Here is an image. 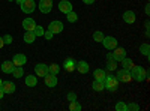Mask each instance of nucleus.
Returning <instances> with one entry per match:
<instances>
[{
	"instance_id": "obj_1",
	"label": "nucleus",
	"mask_w": 150,
	"mask_h": 111,
	"mask_svg": "<svg viewBox=\"0 0 150 111\" xmlns=\"http://www.w3.org/2000/svg\"><path fill=\"white\" fill-rule=\"evenodd\" d=\"M129 72H131L132 80L138 81V83H141V81H144V80H147V78H149V72H147V71H144V68H143V66H135V65H134V66L129 69Z\"/></svg>"
},
{
	"instance_id": "obj_2",
	"label": "nucleus",
	"mask_w": 150,
	"mask_h": 111,
	"mask_svg": "<svg viewBox=\"0 0 150 111\" xmlns=\"http://www.w3.org/2000/svg\"><path fill=\"white\" fill-rule=\"evenodd\" d=\"M104 84H105V89H108L110 92H116L119 89V80L116 78V75H112V74H107Z\"/></svg>"
},
{
	"instance_id": "obj_3",
	"label": "nucleus",
	"mask_w": 150,
	"mask_h": 111,
	"mask_svg": "<svg viewBox=\"0 0 150 111\" xmlns=\"http://www.w3.org/2000/svg\"><path fill=\"white\" fill-rule=\"evenodd\" d=\"M116 78L119 80V83H129V81H132V77H131L129 69H125V68L120 69V71H117Z\"/></svg>"
},
{
	"instance_id": "obj_4",
	"label": "nucleus",
	"mask_w": 150,
	"mask_h": 111,
	"mask_svg": "<svg viewBox=\"0 0 150 111\" xmlns=\"http://www.w3.org/2000/svg\"><path fill=\"white\" fill-rule=\"evenodd\" d=\"M20 6H21V11L24 12V14H32V12L36 9L35 0H24V2H23Z\"/></svg>"
},
{
	"instance_id": "obj_5",
	"label": "nucleus",
	"mask_w": 150,
	"mask_h": 111,
	"mask_svg": "<svg viewBox=\"0 0 150 111\" xmlns=\"http://www.w3.org/2000/svg\"><path fill=\"white\" fill-rule=\"evenodd\" d=\"M48 30L51 32L53 35H57V33H62L63 32V23L56 20V21H51L50 23V26H48Z\"/></svg>"
},
{
	"instance_id": "obj_6",
	"label": "nucleus",
	"mask_w": 150,
	"mask_h": 111,
	"mask_svg": "<svg viewBox=\"0 0 150 111\" xmlns=\"http://www.w3.org/2000/svg\"><path fill=\"white\" fill-rule=\"evenodd\" d=\"M38 6H39V11L42 14H48L53 9V0H39Z\"/></svg>"
},
{
	"instance_id": "obj_7",
	"label": "nucleus",
	"mask_w": 150,
	"mask_h": 111,
	"mask_svg": "<svg viewBox=\"0 0 150 111\" xmlns=\"http://www.w3.org/2000/svg\"><path fill=\"white\" fill-rule=\"evenodd\" d=\"M102 44H104V47L107 48V50H114V48L117 47V39L114 38V36H104Z\"/></svg>"
},
{
	"instance_id": "obj_8",
	"label": "nucleus",
	"mask_w": 150,
	"mask_h": 111,
	"mask_svg": "<svg viewBox=\"0 0 150 111\" xmlns=\"http://www.w3.org/2000/svg\"><path fill=\"white\" fill-rule=\"evenodd\" d=\"M112 51H114V53H111V57L114 59L116 62H120L122 59L126 57V50H125V48H122V47H116Z\"/></svg>"
},
{
	"instance_id": "obj_9",
	"label": "nucleus",
	"mask_w": 150,
	"mask_h": 111,
	"mask_svg": "<svg viewBox=\"0 0 150 111\" xmlns=\"http://www.w3.org/2000/svg\"><path fill=\"white\" fill-rule=\"evenodd\" d=\"M35 74H36V77H45L48 74V66L44 63H38L35 66Z\"/></svg>"
},
{
	"instance_id": "obj_10",
	"label": "nucleus",
	"mask_w": 150,
	"mask_h": 111,
	"mask_svg": "<svg viewBox=\"0 0 150 111\" xmlns=\"http://www.w3.org/2000/svg\"><path fill=\"white\" fill-rule=\"evenodd\" d=\"M44 81H45V86H48V87H56L57 86V75L47 74V75L44 77Z\"/></svg>"
},
{
	"instance_id": "obj_11",
	"label": "nucleus",
	"mask_w": 150,
	"mask_h": 111,
	"mask_svg": "<svg viewBox=\"0 0 150 111\" xmlns=\"http://www.w3.org/2000/svg\"><path fill=\"white\" fill-rule=\"evenodd\" d=\"M35 27H36V23H35L33 18H24V21H23V29L26 32H33Z\"/></svg>"
},
{
	"instance_id": "obj_12",
	"label": "nucleus",
	"mask_w": 150,
	"mask_h": 111,
	"mask_svg": "<svg viewBox=\"0 0 150 111\" xmlns=\"http://www.w3.org/2000/svg\"><path fill=\"white\" fill-rule=\"evenodd\" d=\"M59 11H60V12H63V14L66 15L68 12L72 11V3L69 2V0H62V2L59 3Z\"/></svg>"
},
{
	"instance_id": "obj_13",
	"label": "nucleus",
	"mask_w": 150,
	"mask_h": 111,
	"mask_svg": "<svg viewBox=\"0 0 150 111\" xmlns=\"http://www.w3.org/2000/svg\"><path fill=\"white\" fill-rule=\"evenodd\" d=\"M75 69H77L80 74H87L89 72V63L84 62V60H80V62L75 63Z\"/></svg>"
},
{
	"instance_id": "obj_14",
	"label": "nucleus",
	"mask_w": 150,
	"mask_h": 111,
	"mask_svg": "<svg viewBox=\"0 0 150 111\" xmlns=\"http://www.w3.org/2000/svg\"><path fill=\"white\" fill-rule=\"evenodd\" d=\"M137 17H135V12L134 11H125L123 12V21L125 23H128V24H132L135 23Z\"/></svg>"
},
{
	"instance_id": "obj_15",
	"label": "nucleus",
	"mask_w": 150,
	"mask_h": 111,
	"mask_svg": "<svg viewBox=\"0 0 150 111\" xmlns=\"http://www.w3.org/2000/svg\"><path fill=\"white\" fill-rule=\"evenodd\" d=\"M26 62H27V57L24 54H15L14 59H12V63L15 66H23V65H26Z\"/></svg>"
},
{
	"instance_id": "obj_16",
	"label": "nucleus",
	"mask_w": 150,
	"mask_h": 111,
	"mask_svg": "<svg viewBox=\"0 0 150 111\" xmlns=\"http://www.w3.org/2000/svg\"><path fill=\"white\" fill-rule=\"evenodd\" d=\"M2 90L5 92V95L6 93H14L15 92V84L12 81H5V83H2Z\"/></svg>"
},
{
	"instance_id": "obj_17",
	"label": "nucleus",
	"mask_w": 150,
	"mask_h": 111,
	"mask_svg": "<svg viewBox=\"0 0 150 111\" xmlns=\"http://www.w3.org/2000/svg\"><path fill=\"white\" fill-rule=\"evenodd\" d=\"M14 68H15V65L12 63V60H5L2 63V71L5 74H11L12 71H14Z\"/></svg>"
},
{
	"instance_id": "obj_18",
	"label": "nucleus",
	"mask_w": 150,
	"mask_h": 111,
	"mask_svg": "<svg viewBox=\"0 0 150 111\" xmlns=\"http://www.w3.org/2000/svg\"><path fill=\"white\" fill-rule=\"evenodd\" d=\"M75 63H77V62H75L74 59H66L65 60V63H63V68H65V71H68V72H72V71H75Z\"/></svg>"
},
{
	"instance_id": "obj_19",
	"label": "nucleus",
	"mask_w": 150,
	"mask_h": 111,
	"mask_svg": "<svg viewBox=\"0 0 150 111\" xmlns=\"http://www.w3.org/2000/svg\"><path fill=\"white\" fill-rule=\"evenodd\" d=\"M92 87H93V90H95V92H102V90H105V84H104V81L95 80V81H93V84H92Z\"/></svg>"
},
{
	"instance_id": "obj_20",
	"label": "nucleus",
	"mask_w": 150,
	"mask_h": 111,
	"mask_svg": "<svg viewBox=\"0 0 150 111\" xmlns=\"http://www.w3.org/2000/svg\"><path fill=\"white\" fill-rule=\"evenodd\" d=\"M35 39H36V35L33 32H26L24 33V42L26 44H33Z\"/></svg>"
},
{
	"instance_id": "obj_21",
	"label": "nucleus",
	"mask_w": 150,
	"mask_h": 111,
	"mask_svg": "<svg viewBox=\"0 0 150 111\" xmlns=\"http://www.w3.org/2000/svg\"><path fill=\"white\" fill-rule=\"evenodd\" d=\"M105 71L104 69H96L95 71V74H93V77H95V80H99V81H104L105 80Z\"/></svg>"
},
{
	"instance_id": "obj_22",
	"label": "nucleus",
	"mask_w": 150,
	"mask_h": 111,
	"mask_svg": "<svg viewBox=\"0 0 150 111\" xmlns=\"http://www.w3.org/2000/svg\"><path fill=\"white\" fill-rule=\"evenodd\" d=\"M11 74H12L15 78H21V77L24 75V69H23V66H15L14 71H12Z\"/></svg>"
},
{
	"instance_id": "obj_23",
	"label": "nucleus",
	"mask_w": 150,
	"mask_h": 111,
	"mask_svg": "<svg viewBox=\"0 0 150 111\" xmlns=\"http://www.w3.org/2000/svg\"><path fill=\"white\" fill-rule=\"evenodd\" d=\"M36 84H38V78L36 77H33V75L26 77V86H27V87H35Z\"/></svg>"
},
{
	"instance_id": "obj_24",
	"label": "nucleus",
	"mask_w": 150,
	"mask_h": 111,
	"mask_svg": "<svg viewBox=\"0 0 150 111\" xmlns=\"http://www.w3.org/2000/svg\"><path fill=\"white\" fill-rule=\"evenodd\" d=\"M120 62H122V66H123L125 69H131V68L134 66V62H132V59L125 57V59H122Z\"/></svg>"
},
{
	"instance_id": "obj_25",
	"label": "nucleus",
	"mask_w": 150,
	"mask_h": 111,
	"mask_svg": "<svg viewBox=\"0 0 150 111\" xmlns=\"http://www.w3.org/2000/svg\"><path fill=\"white\" fill-rule=\"evenodd\" d=\"M69 110H71V111H80V110H81V104H80L77 99H75V101H71Z\"/></svg>"
},
{
	"instance_id": "obj_26",
	"label": "nucleus",
	"mask_w": 150,
	"mask_h": 111,
	"mask_svg": "<svg viewBox=\"0 0 150 111\" xmlns=\"http://www.w3.org/2000/svg\"><path fill=\"white\" fill-rule=\"evenodd\" d=\"M59 71H60V66H59V65H56V63H53V65H50V66H48V74H53V75H57Z\"/></svg>"
},
{
	"instance_id": "obj_27",
	"label": "nucleus",
	"mask_w": 150,
	"mask_h": 111,
	"mask_svg": "<svg viewBox=\"0 0 150 111\" xmlns=\"http://www.w3.org/2000/svg\"><path fill=\"white\" fill-rule=\"evenodd\" d=\"M140 53H141L143 56L149 57V54H150V47H149V44H143V45L140 47Z\"/></svg>"
},
{
	"instance_id": "obj_28",
	"label": "nucleus",
	"mask_w": 150,
	"mask_h": 111,
	"mask_svg": "<svg viewBox=\"0 0 150 111\" xmlns=\"http://www.w3.org/2000/svg\"><path fill=\"white\" fill-rule=\"evenodd\" d=\"M66 20H68L69 23H75V21L78 20V15L75 14L74 11H71V12H68V14H66Z\"/></svg>"
},
{
	"instance_id": "obj_29",
	"label": "nucleus",
	"mask_w": 150,
	"mask_h": 111,
	"mask_svg": "<svg viewBox=\"0 0 150 111\" xmlns=\"http://www.w3.org/2000/svg\"><path fill=\"white\" fill-rule=\"evenodd\" d=\"M117 68V62L114 59H108V63H107V71H114Z\"/></svg>"
},
{
	"instance_id": "obj_30",
	"label": "nucleus",
	"mask_w": 150,
	"mask_h": 111,
	"mask_svg": "<svg viewBox=\"0 0 150 111\" xmlns=\"http://www.w3.org/2000/svg\"><path fill=\"white\" fill-rule=\"evenodd\" d=\"M102 39H104V33H102V32L98 30V32L93 33V41H95V42H102Z\"/></svg>"
},
{
	"instance_id": "obj_31",
	"label": "nucleus",
	"mask_w": 150,
	"mask_h": 111,
	"mask_svg": "<svg viewBox=\"0 0 150 111\" xmlns=\"http://www.w3.org/2000/svg\"><path fill=\"white\" fill-rule=\"evenodd\" d=\"M44 27H41V26H38V24H36V27H35V30H33V33L36 35V38H38V36H44Z\"/></svg>"
},
{
	"instance_id": "obj_32",
	"label": "nucleus",
	"mask_w": 150,
	"mask_h": 111,
	"mask_svg": "<svg viewBox=\"0 0 150 111\" xmlns=\"http://www.w3.org/2000/svg\"><path fill=\"white\" fill-rule=\"evenodd\" d=\"M114 108H116L117 111H128V108H126V104H125V102H117Z\"/></svg>"
},
{
	"instance_id": "obj_33",
	"label": "nucleus",
	"mask_w": 150,
	"mask_h": 111,
	"mask_svg": "<svg viewBox=\"0 0 150 111\" xmlns=\"http://www.w3.org/2000/svg\"><path fill=\"white\" fill-rule=\"evenodd\" d=\"M126 108L128 110H134V111H138L140 110V105L138 104H126Z\"/></svg>"
},
{
	"instance_id": "obj_34",
	"label": "nucleus",
	"mask_w": 150,
	"mask_h": 111,
	"mask_svg": "<svg viewBox=\"0 0 150 111\" xmlns=\"http://www.w3.org/2000/svg\"><path fill=\"white\" fill-rule=\"evenodd\" d=\"M3 42H5V45L6 44H12V36L11 35H5L3 36Z\"/></svg>"
},
{
	"instance_id": "obj_35",
	"label": "nucleus",
	"mask_w": 150,
	"mask_h": 111,
	"mask_svg": "<svg viewBox=\"0 0 150 111\" xmlns=\"http://www.w3.org/2000/svg\"><path fill=\"white\" fill-rule=\"evenodd\" d=\"M44 36H45V39H48V41H50L54 35H53L51 32H50V30H45V32H44Z\"/></svg>"
},
{
	"instance_id": "obj_36",
	"label": "nucleus",
	"mask_w": 150,
	"mask_h": 111,
	"mask_svg": "<svg viewBox=\"0 0 150 111\" xmlns=\"http://www.w3.org/2000/svg\"><path fill=\"white\" fill-rule=\"evenodd\" d=\"M77 99V95H75L74 92H69L68 93V101H75Z\"/></svg>"
},
{
	"instance_id": "obj_37",
	"label": "nucleus",
	"mask_w": 150,
	"mask_h": 111,
	"mask_svg": "<svg viewBox=\"0 0 150 111\" xmlns=\"http://www.w3.org/2000/svg\"><path fill=\"white\" fill-rule=\"evenodd\" d=\"M83 2H84L86 5H92V3L95 2V0H83Z\"/></svg>"
},
{
	"instance_id": "obj_38",
	"label": "nucleus",
	"mask_w": 150,
	"mask_h": 111,
	"mask_svg": "<svg viewBox=\"0 0 150 111\" xmlns=\"http://www.w3.org/2000/svg\"><path fill=\"white\" fill-rule=\"evenodd\" d=\"M5 45V42H3V36H0V48H2Z\"/></svg>"
},
{
	"instance_id": "obj_39",
	"label": "nucleus",
	"mask_w": 150,
	"mask_h": 111,
	"mask_svg": "<svg viewBox=\"0 0 150 111\" xmlns=\"http://www.w3.org/2000/svg\"><path fill=\"white\" fill-rule=\"evenodd\" d=\"M3 96H5V92L2 90V87H0V99H2V98H3Z\"/></svg>"
},
{
	"instance_id": "obj_40",
	"label": "nucleus",
	"mask_w": 150,
	"mask_h": 111,
	"mask_svg": "<svg viewBox=\"0 0 150 111\" xmlns=\"http://www.w3.org/2000/svg\"><path fill=\"white\" fill-rule=\"evenodd\" d=\"M15 2H17V3H18V5H21V3H23V2H24V0H15Z\"/></svg>"
},
{
	"instance_id": "obj_41",
	"label": "nucleus",
	"mask_w": 150,
	"mask_h": 111,
	"mask_svg": "<svg viewBox=\"0 0 150 111\" xmlns=\"http://www.w3.org/2000/svg\"><path fill=\"white\" fill-rule=\"evenodd\" d=\"M2 83H3V81H2V78H0V87H2Z\"/></svg>"
},
{
	"instance_id": "obj_42",
	"label": "nucleus",
	"mask_w": 150,
	"mask_h": 111,
	"mask_svg": "<svg viewBox=\"0 0 150 111\" xmlns=\"http://www.w3.org/2000/svg\"><path fill=\"white\" fill-rule=\"evenodd\" d=\"M8 2H12V0H8Z\"/></svg>"
}]
</instances>
